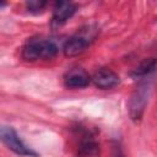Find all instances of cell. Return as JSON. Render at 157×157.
Returning <instances> with one entry per match:
<instances>
[{
	"label": "cell",
	"instance_id": "obj_3",
	"mask_svg": "<svg viewBox=\"0 0 157 157\" xmlns=\"http://www.w3.org/2000/svg\"><path fill=\"white\" fill-rule=\"evenodd\" d=\"M0 137H1V141L7 146V148L13 151L15 153L23 155V156H36L37 155L33 150H31L20 139L17 132L11 126H1V129H0Z\"/></svg>",
	"mask_w": 157,
	"mask_h": 157
},
{
	"label": "cell",
	"instance_id": "obj_6",
	"mask_svg": "<svg viewBox=\"0 0 157 157\" xmlns=\"http://www.w3.org/2000/svg\"><path fill=\"white\" fill-rule=\"evenodd\" d=\"M65 86L69 88H82L90 83V76L83 69H72L65 76Z\"/></svg>",
	"mask_w": 157,
	"mask_h": 157
},
{
	"label": "cell",
	"instance_id": "obj_2",
	"mask_svg": "<svg viewBox=\"0 0 157 157\" xmlns=\"http://www.w3.org/2000/svg\"><path fill=\"white\" fill-rule=\"evenodd\" d=\"M150 91H151L150 83L142 82L136 87V90L131 94V98L129 101V114H130L132 120L137 121L141 119L144 110H145V107H146L147 101H148Z\"/></svg>",
	"mask_w": 157,
	"mask_h": 157
},
{
	"label": "cell",
	"instance_id": "obj_4",
	"mask_svg": "<svg viewBox=\"0 0 157 157\" xmlns=\"http://www.w3.org/2000/svg\"><path fill=\"white\" fill-rule=\"evenodd\" d=\"M92 81L96 87L107 90V88H112L119 83V76L113 70H110L108 67H102L94 72V75L92 76Z\"/></svg>",
	"mask_w": 157,
	"mask_h": 157
},
{
	"label": "cell",
	"instance_id": "obj_5",
	"mask_svg": "<svg viewBox=\"0 0 157 157\" xmlns=\"http://www.w3.org/2000/svg\"><path fill=\"white\" fill-rule=\"evenodd\" d=\"M76 10H77V6L74 2L58 1L55 2L54 9H53V21L58 25H61L65 21H67L70 17H72Z\"/></svg>",
	"mask_w": 157,
	"mask_h": 157
},
{
	"label": "cell",
	"instance_id": "obj_10",
	"mask_svg": "<svg viewBox=\"0 0 157 157\" xmlns=\"http://www.w3.org/2000/svg\"><path fill=\"white\" fill-rule=\"evenodd\" d=\"M45 5H47L45 1H39V0H29L26 2V6L31 12H39L44 9Z\"/></svg>",
	"mask_w": 157,
	"mask_h": 157
},
{
	"label": "cell",
	"instance_id": "obj_9",
	"mask_svg": "<svg viewBox=\"0 0 157 157\" xmlns=\"http://www.w3.org/2000/svg\"><path fill=\"white\" fill-rule=\"evenodd\" d=\"M157 66V60L156 59H147L145 61H142L132 72V76L135 77H141V76H146L147 74H150L151 71H153Z\"/></svg>",
	"mask_w": 157,
	"mask_h": 157
},
{
	"label": "cell",
	"instance_id": "obj_8",
	"mask_svg": "<svg viewBox=\"0 0 157 157\" xmlns=\"http://www.w3.org/2000/svg\"><path fill=\"white\" fill-rule=\"evenodd\" d=\"M76 157H99V145L92 137H85L77 150Z\"/></svg>",
	"mask_w": 157,
	"mask_h": 157
},
{
	"label": "cell",
	"instance_id": "obj_7",
	"mask_svg": "<svg viewBox=\"0 0 157 157\" xmlns=\"http://www.w3.org/2000/svg\"><path fill=\"white\" fill-rule=\"evenodd\" d=\"M88 47V39L82 36L71 37L64 45V54L66 56H76L86 50Z\"/></svg>",
	"mask_w": 157,
	"mask_h": 157
},
{
	"label": "cell",
	"instance_id": "obj_1",
	"mask_svg": "<svg viewBox=\"0 0 157 157\" xmlns=\"http://www.w3.org/2000/svg\"><path fill=\"white\" fill-rule=\"evenodd\" d=\"M58 45L49 39H32L29 40L23 50L22 56L26 60H38V59H52L58 53Z\"/></svg>",
	"mask_w": 157,
	"mask_h": 157
}]
</instances>
